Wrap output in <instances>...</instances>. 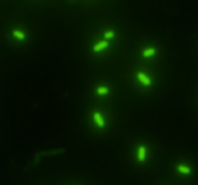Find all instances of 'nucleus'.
I'll use <instances>...</instances> for the list:
<instances>
[{"instance_id": "423d86ee", "label": "nucleus", "mask_w": 198, "mask_h": 185, "mask_svg": "<svg viewBox=\"0 0 198 185\" xmlns=\"http://www.w3.org/2000/svg\"><path fill=\"white\" fill-rule=\"evenodd\" d=\"M155 54H157V49H155V48H146V49L141 52V56L144 57V59H149V57L155 56Z\"/></svg>"}, {"instance_id": "f03ea898", "label": "nucleus", "mask_w": 198, "mask_h": 185, "mask_svg": "<svg viewBox=\"0 0 198 185\" xmlns=\"http://www.w3.org/2000/svg\"><path fill=\"white\" fill-rule=\"evenodd\" d=\"M136 79H138L140 82L143 84V86H146V87H149L151 84H152V79H151L149 76L146 75V73H143V71H138V73H136Z\"/></svg>"}, {"instance_id": "7ed1b4c3", "label": "nucleus", "mask_w": 198, "mask_h": 185, "mask_svg": "<svg viewBox=\"0 0 198 185\" xmlns=\"http://www.w3.org/2000/svg\"><path fill=\"white\" fill-rule=\"evenodd\" d=\"M108 46H109V41H108V40H102V41H98V43H95V45H94L92 51H94V52H102V51H105V49H108Z\"/></svg>"}, {"instance_id": "6e6552de", "label": "nucleus", "mask_w": 198, "mask_h": 185, "mask_svg": "<svg viewBox=\"0 0 198 185\" xmlns=\"http://www.w3.org/2000/svg\"><path fill=\"white\" fill-rule=\"evenodd\" d=\"M13 36H14L16 40H19V41H24L25 40V33L21 32V30H13Z\"/></svg>"}, {"instance_id": "0eeeda50", "label": "nucleus", "mask_w": 198, "mask_h": 185, "mask_svg": "<svg viewBox=\"0 0 198 185\" xmlns=\"http://www.w3.org/2000/svg\"><path fill=\"white\" fill-rule=\"evenodd\" d=\"M95 93L97 95H108L109 93V87H106V86H98L95 89Z\"/></svg>"}, {"instance_id": "f257e3e1", "label": "nucleus", "mask_w": 198, "mask_h": 185, "mask_svg": "<svg viewBox=\"0 0 198 185\" xmlns=\"http://www.w3.org/2000/svg\"><path fill=\"white\" fill-rule=\"evenodd\" d=\"M136 158H138L140 163L146 161V158H147V147L144 146V144H140L138 149H136Z\"/></svg>"}, {"instance_id": "39448f33", "label": "nucleus", "mask_w": 198, "mask_h": 185, "mask_svg": "<svg viewBox=\"0 0 198 185\" xmlns=\"http://www.w3.org/2000/svg\"><path fill=\"white\" fill-rule=\"evenodd\" d=\"M176 168H177V171H179L181 174H184V176H189V174H192V168H190L189 164H182V163H181V164H177Z\"/></svg>"}, {"instance_id": "1a4fd4ad", "label": "nucleus", "mask_w": 198, "mask_h": 185, "mask_svg": "<svg viewBox=\"0 0 198 185\" xmlns=\"http://www.w3.org/2000/svg\"><path fill=\"white\" fill-rule=\"evenodd\" d=\"M114 35H116V33H114L113 30H106V32L103 33V38H105V40H108V41H109V40H113V38H114Z\"/></svg>"}, {"instance_id": "20e7f679", "label": "nucleus", "mask_w": 198, "mask_h": 185, "mask_svg": "<svg viewBox=\"0 0 198 185\" xmlns=\"http://www.w3.org/2000/svg\"><path fill=\"white\" fill-rule=\"evenodd\" d=\"M92 117H94V122L97 123V127H98V128H105V119H103V116L100 112H94L92 114Z\"/></svg>"}]
</instances>
